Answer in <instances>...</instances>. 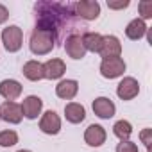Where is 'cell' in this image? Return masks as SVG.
<instances>
[{"mask_svg":"<svg viewBox=\"0 0 152 152\" xmlns=\"http://www.w3.org/2000/svg\"><path fill=\"white\" fill-rule=\"evenodd\" d=\"M56 45V31H48V29H41L36 27L31 32V39H29V48L32 54L36 56H45L48 54Z\"/></svg>","mask_w":152,"mask_h":152,"instance_id":"1","label":"cell"},{"mask_svg":"<svg viewBox=\"0 0 152 152\" xmlns=\"http://www.w3.org/2000/svg\"><path fill=\"white\" fill-rule=\"evenodd\" d=\"M2 43L7 52H18L23 43V32L18 25H9L2 31Z\"/></svg>","mask_w":152,"mask_h":152,"instance_id":"2","label":"cell"},{"mask_svg":"<svg viewBox=\"0 0 152 152\" xmlns=\"http://www.w3.org/2000/svg\"><path fill=\"white\" fill-rule=\"evenodd\" d=\"M125 61L122 57H113V59H102L100 63V75L104 79H116L125 72Z\"/></svg>","mask_w":152,"mask_h":152,"instance_id":"3","label":"cell"},{"mask_svg":"<svg viewBox=\"0 0 152 152\" xmlns=\"http://www.w3.org/2000/svg\"><path fill=\"white\" fill-rule=\"evenodd\" d=\"M72 7L75 15L84 20H97L100 15V4L97 0H81V2H75Z\"/></svg>","mask_w":152,"mask_h":152,"instance_id":"4","label":"cell"},{"mask_svg":"<svg viewBox=\"0 0 152 152\" xmlns=\"http://www.w3.org/2000/svg\"><path fill=\"white\" fill-rule=\"evenodd\" d=\"M22 118H23V113H22L20 104L6 100L2 106H0V120H4L7 124H20Z\"/></svg>","mask_w":152,"mask_h":152,"instance_id":"5","label":"cell"},{"mask_svg":"<svg viewBox=\"0 0 152 152\" xmlns=\"http://www.w3.org/2000/svg\"><path fill=\"white\" fill-rule=\"evenodd\" d=\"M99 54L102 56V59L120 57V54H122V43H120V39L116 36H102V47H100Z\"/></svg>","mask_w":152,"mask_h":152,"instance_id":"6","label":"cell"},{"mask_svg":"<svg viewBox=\"0 0 152 152\" xmlns=\"http://www.w3.org/2000/svg\"><path fill=\"white\" fill-rule=\"evenodd\" d=\"M140 93V84L134 77H124L116 86V95L122 100H132Z\"/></svg>","mask_w":152,"mask_h":152,"instance_id":"7","label":"cell"},{"mask_svg":"<svg viewBox=\"0 0 152 152\" xmlns=\"http://www.w3.org/2000/svg\"><path fill=\"white\" fill-rule=\"evenodd\" d=\"M20 106H22V113H23L25 118L36 120L39 116L41 109H43V100L39 97H36V95H29V97L23 99V102Z\"/></svg>","mask_w":152,"mask_h":152,"instance_id":"8","label":"cell"},{"mask_svg":"<svg viewBox=\"0 0 152 152\" xmlns=\"http://www.w3.org/2000/svg\"><path fill=\"white\" fill-rule=\"evenodd\" d=\"M39 129H41V132H45V134H57L59 131H61V118H59V115L56 113V111H47L43 116H41V120H39Z\"/></svg>","mask_w":152,"mask_h":152,"instance_id":"9","label":"cell"},{"mask_svg":"<svg viewBox=\"0 0 152 152\" xmlns=\"http://www.w3.org/2000/svg\"><path fill=\"white\" fill-rule=\"evenodd\" d=\"M64 50L72 59H83L86 56V48L83 45V38L79 34H72L64 41Z\"/></svg>","mask_w":152,"mask_h":152,"instance_id":"10","label":"cell"},{"mask_svg":"<svg viewBox=\"0 0 152 152\" xmlns=\"http://www.w3.org/2000/svg\"><path fill=\"white\" fill-rule=\"evenodd\" d=\"M66 72V64L63 59H48L45 64H43V75L45 79L48 81H56V79H61Z\"/></svg>","mask_w":152,"mask_h":152,"instance_id":"11","label":"cell"},{"mask_svg":"<svg viewBox=\"0 0 152 152\" xmlns=\"http://www.w3.org/2000/svg\"><path fill=\"white\" fill-rule=\"evenodd\" d=\"M115 111H116V107H115V104H113L111 99H107V97H99V99L93 100V113H95L99 118L109 120L111 116H115Z\"/></svg>","mask_w":152,"mask_h":152,"instance_id":"12","label":"cell"},{"mask_svg":"<svg viewBox=\"0 0 152 152\" xmlns=\"http://www.w3.org/2000/svg\"><path fill=\"white\" fill-rule=\"evenodd\" d=\"M84 141L90 147H100L106 141V129L102 125L91 124L86 131H84Z\"/></svg>","mask_w":152,"mask_h":152,"instance_id":"13","label":"cell"},{"mask_svg":"<svg viewBox=\"0 0 152 152\" xmlns=\"http://www.w3.org/2000/svg\"><path fill=\"white\" fill-rule=\"evenodd\" d=\"M0 95H2L6 100L13 102L15 99H18L22 95V84L15 79H4L0 83Z\"/></svg>","mask_w":152,"mask_h":152,"instance_id":"14","label":"cell"},{"mask_svg":"<svg viewBox=\"0 0 152 152\" xmlns=\"http://www.w3.org/2000/svg\"><path fill=\"white\" fill-rule=\"evenodd\" d=\"M79 91V83L73 81V79H66V81H61L57 86H56V95L59 99H64V100H72Z\"/></svg>","mask_w":152,"mask_h":152,"instance_id":"15","label":"cell"},{"mask_svg":"<svg viewBox=\"0 0 152 152\" xmlns=\"http://www.w3.org/2000/svg\"><path fill=\"white\" fill-rule=\"evenodd\" d=\"M64 116L70 124H81L86 118V109L77 102H70L64 106Z\"/></svg>","mask_w":152,"mask_h":152,"instance_id":"16","label":"cell"},{"mask_svg":"<svg viewBox=\"0 0 152 152\" xmlns=\"http://www.w3.org/2000/svg\"><path fill=\"white\" fill-rule=\"evenodd\" d=\"M147 29H148V27L145 25V22H143L141 18H134L132 22L127 23V27H125V36H127L129 39H132V41H138V39H141V38L145 36Z\"/></svg>","mask_w":152,"mask_h":152,"instance_id":"17","label":"cell"},{"mask_svg":"<svg viewBox=\"0 0 152 152\" xmlns=\"http://www.w3.org/2000/svg\"><path fill=\"white\" fill-rule=\"evenodd\" d=\"M23 75L29 81H41V79H45V75H43V64L39 61H27L23 64Z\"/></svg>","mask_w":152,"mask_h":152,"instance_id":"18","label":"cell"},{"mask_svg":"<svg viewBox=\"0 0 152 152\" xmlns=\"http://www.w3.org/2000/svg\"><path fill=\"white\" fill-rule=\"evenodd\" d=\"M81 38H83V45H84L86 52H97L99 54V50L102 47V36L99 32H86Z\"/></svg>","mask_w":152,"mask_h":152,"instance_id":"19","label":"cell"},{"mask_svg":"<svg viewBox=\"0 0 152 152\" xmlns=\"http://www.w3.org/2000/svg\"><path fill=\"white\" fill-rule=\"evenodd\" d=\"M113 134L120 140V141H127L132 134V125L127 122V120H118L115 125H113Z\"/></svg>","mask_w":152,"mask_h":152,"instance_id":"20","label":"cell"},{"mask_svg":"<svg viewBox=\"0 0 152 152\" xmlns=\"http://www.w3.org/2000/svg\"><path fill=\"white\" fill-rule=\"evenodd\" d=\"M18 143V134L15 131H2L0 132V147H13Z\"/></svg>","mask_w":152,"mask_h":152,"instance_id":"21","label":"cell"},{"mask_svg":"<svg viewBox=\"0 0 152 152\" xmlns=\"http://www.w3.org/2000/svg\"><path fill=\"white\" fill-rule=\"evenodd\" d=\"M138 9H140V15H141L143 22L152 18V0H141L138 4Z\"/></svg>","mask_w":152,"mask_h":152,"instance_id":"22","label":"cell"},{"mask_svg":"<svg viewBox=\"0 0 152 152\" xmlns=\"http://www.w3.org/2000/svg\"><path fill=\"white\" fill-rule=\"evenodd\" d=\"M116 152H140L138 150V145L136 143H132V141H120L118 145H116Z\"/></svg>","mask_w":152,"mask_h":152,"instance_id":"23","label":"cell"},{"mask_svg":"<svg viewBox=\"0 0 152 152\" xmlns=\"http://www.w3.org/2000/svg\"><path fill=\"white\" fill-rule=\"evenodd\" d=\"M140 138H141V141L145 143L147 150H150V143H152V129H143V131L140 132Z\"/></svg>","mask_w":152,"mask_h":152,"instance_id":"24","label":"cell"},{"mask_svg":"<svg viewBox=\"0 0 152 152\" xmlns=\"http://www.w3.org/2000/svg\"><path fill=\"white\" fill-rule=\"evenodd\" d=\"M129 0H122V2H109L107 0V7L109 9H125V7H129Z\"/></svg>","mask_w":152,"mask_h":152,"instance_id":"25","label":"cell"},{"mask_svg":"<svg viewBox=\"0 0 152 152\" xmlns=\"http://www.w3.org/2000/svg\"><path fill=\"white\" fill-rule=\"evenodd\" d=\"M7 18H9V11H7V7L0 4V23H4Z\"/></svg>","mask_w":152,"mask_h":152,"instance_id":"26","label":"cell"},{"mask_svg":"<svg viewBox=\"0 0 152 152\" xmlns=\"http://www.w3.org/2000/svg\"><path fill=\"white\" fill-rule=\"evenodd\" d=\"M16 152H31V150H25V148H22V150H16Z\"/></svg>","mask_w":152,"mask_h":152,"instance_id":"27","label":"cell"}]
</instances>
